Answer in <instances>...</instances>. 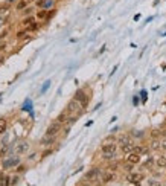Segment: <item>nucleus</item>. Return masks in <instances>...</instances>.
<instances>
[{
    "label": "nucleus",
    "instance_id": "24",
    "mask_svg": "<svg viewBox=\"0 0 166 186\" xmlns=\"http://www.w3.org/2000/svg\"><path fill=\"white\" fill-rule=\"evenodd\" d=\"M160 150H164L166 151V137L163 136V139L160 141Z\"/></svg>",
    "mask_w": 166,
    "mask_h": 186
},
{
    "label": "nucleus",
    "instance_id": "17",
    "mask_svg": "<svg viewBox=\"0 0 166 186\" xmlns=\"http://www.w3.org/2000/svg\"><path fill=\"white\" fill-rule=\"evenodd\" d=\"M34 21H35V18H34V17H26V18H23L21 25L25 26V28H28V26H31V25H32Z\"/></svg>",
    "mask_w": 166,
    "mask_h": 186
},
{
    "label": "nucleus",
    "instance_id": "15",
    "mask_svg": "<svg viewBox=\"0 0 166 186\" xmlns=\"http://www.w3.org/2000/svg\"><path fill=\"white\" fill-rule=\"evenodd\" d=\"M47 15H49V12H47L46 8H41V9L37 12V18H38V20H44V18H47Z\"/></svg>",
    "mask_w": 166,
    "mask_h": 186
},
{
    "label": "nucleus",
    "instance_id": "12",
    "mask_svg": "<svg viewBox=\"0 0 166 186\" xmlns=\"http://www.w3.org/2000/svg\"><path fill=\"white\" fill-rule=\"evenodd\" d=\"M69 118H70V113H69L67 110H64L63 113H60V116L57 118V121H58V122H61V124H67Z\"/></svg>",
    "mask_w": 166,
    "mask_h": 186
},
{
    "label": "nucleus",
    "instance_id": "2",
    "mask_svg": "<svg viewBox=\"0 0 166 186\" xmlns=\"http://www.w3.org/2000/svg\"><path fill=\"white\" fill-rule=\"evenodd\" d=\"M70 114H75V116H79L82 111H84V108H82V105H81V102L79 101H76L75 98L70 101L69 104H67V108H66Z\"/></svg>",
    "mask_w": 166,
    "mask_h": 186
},
{
    "label": "nucleus",
    "instance_id": "28",
    "mask_svg": "<svg viewBox=\"0 0 166 186\" xmlns=\"http://www.w3.org/2000/svg\"><path fill=\"white\" fill-rule=\"evenodd\" d=\"M3 60H5V57H3V55H0V64L3 63Z\"/></svg>",
    "mask_w": 166,
    "mask_h": 186
},
{
    "label": "nucleus",
    "instance_id": "9",
    "mask_svg": "<svg viewBox=\"0 0 166 186\" xmlns=\"http://www.w3.org/2000/svg\"><path fill=\"white\" fill-rule=\"evenodd\" d=\"M55 139H57V136H52V134H44L43 137H41V141H40V144L43 145V147H51L52 144H55Z\"/></svg>",
    "mask_w": 166,
    "mask_h": 186
},
{
    "label": "nucleus",
    "instance_id": "16",
    "mask_svg": "<svg viewBox=\"0 0 166 186\" xmlns=\"http://www.w3.org/2000/svg\"><path fill=\"white\" fill-rule=\"evenodd\" d=\"M6 130H8V121L5 118H2L0 119V134L6 133Z\"/></svg>",
    "mask_w": 166,
    "mask_h": 186
},
{
    "label": "nucleus",
    "instance_id": "11",
    "mask_svg": "<svg viewBox=\"0 0 166 186\" xmlns=\"http://www.w3.org/2000/svg\"><path fill=\"white\" fill-rule=\"evenodd\" d=\"M155 166L160 168V169L166 168V154H161V156H158L155 159Z\"/></svg>",
    "mask_w": 166,
    "mask_h": 186
},
{
    "label": "nucleus",
    "instance_id": "19",
    "mask_svg": "<svg viewBox=\"0 0 166 186\" xmlns=\"http://www.w3.org/2000/svg\"><path fill=\"white\" fill-rule=\"evenodd\" d=\"M18 181H20V177H18V175H15V177H9L8 184H17Z\"/></svg>",
    "mask_w": 166,
    "mask_h": 186
},
{
    "label": "nucleus",
    "instance_id": "13",
    "mask_svg": "<svg viewBox=\"0 0 166 186\" xmlns=\"http://www.w3.org/2000/svg\"><path fill=\"white\" fill-rule=\"evenodd\" d=\"M134 144L133 142H128V144H124V145H121V150H122V153L124 154H128V153H131V151H134Z\"/></svg>",
    "mask_w": 166,
    "mask_h": 186
},
{
    "label": "nucleus",
    "instance_id": "26",
    "mask_svg": "<svg viewBox=\"0 0 166 186\" xmlns=\"http://www.w3.org/2000/svg\"><path fill=\"white\" fill-rule=\"evenodd\" d=\"M51 153H52V150H46V151L43 153V157H46V156H49Z\"/></svg>",
    "mask_w": 166,
    "mask_h": 186
},
{
    "label": "nucleus",
    "instance_id": "8",
    "mask_svg": "<svg viewBox=\"0 0 166 186\" xmlns=\"http://www.w3.org/2000/svg\"><path fill=\"white\" fill-rule=\"evenodd\" d=\"M61 125H63V124L57 121V122H54V124H51L49 127H47V131H46V133H47V134H52V136H58L60 131H61Z\"/></svg>",
    "mask_w": 166,
    "mask_h": 186
},
{
    "label": "nucleus",
    "instance_id": "18",
    "mask_svg": "<svg viewBox=\"0 0 166 186\" xmlns=\"http://www.w3.org/2000/svg\"><path fill=\"white\" fill-rule=\"evenodd\" d=\"M31 2H32V0H20V3L17 5V9H18V11H21L25 6H28Z\"/></svg>",
    "mask_w": 166,
    "mask_h": 186
},
{
    "label": "nucleus",
    "instance_id": "10",
    "mask_svg": "<svg viewBox=\"0 0 166 186\" xmlns=\"http://www.w3.org/2000/svg\"><path fill=\"white\" fill-rule=\"evenodd\" d=\"M28 150H29V144H28V142H20V144H17V147H15V153H17V154H25Z\"/></svg>",
    "mask_w": 166,
    "mask_h": 186
},
{
    "label": "nucleus",
    "instance_id": "20",
    "mask_svg": "<svg viewBox=\"0 0 166 186\" xmlns=\"http://www.w3.org/2000/svg\"><path fill=\"white\" fill-rule=\"evenodd\" d=\"M128 142H131L128 136H122V137L119 139V145H124V144H128Z\"/></svg>",
    "mask_w": 166,
    "mask_h": 186
},
{
    "label": "nucleus",
    "instance_id": "4",
    "mask_svg": "<svg viewBox=\"0 0 166 186\" xmlns=\"http://www.w3.org/2000/svg\"><path fill=\"white\" fill-rule=\"evenodd\" d=\"M145 178V174L143 172H136V171H130L127 174V181L130 184H139L142 183V180Z\"/></svg>",
    "mask_w": 166,
    "mask_h": 186
},
{
    "label": "nucleus",
    "instance_id": "27",
    "mask_svg": "<svg viewBox=\"0 0 166 186\" xmlns=\"http://www.w3.org/2000/svg\"><path fill=\"white\" fill-rule=\"evenodd\" d=\"M17 169H18V171H25V169H26V168H25V166H23V165H20V166H18V168H17Z\"/></svg>",
    "mask_w": 166,
    "mask_h": 186
},
{
    "label": "nucleus",
    "instance_id": "21",
    "mask_svg": "<svg viewBox=\"0 0 166 186\" xmlns=\"http://www.w3.org/2000/svg\"><path fill=\"white\" fill-rule=\"evenodd\" d=\"M26 29H28L29 32H32V31H37V29H38V23H37V21H34L32 25H31V26H28Z\"/></svg>",
    "mask_w": 166,
    "mask_h": 186
},
{
    "label": "nucleus",
    "instance_id": "3",
    "mask_svg": "<svg viewBox=\"0 0 166 186\" xmlns=\"http://www.w3.org/2000/svg\"><path fill=\"white\" fill-rule=\"evenodd\" d=\"M73 98H75L76 101H79V102H81V105H82V108H84V110L88 107V101H90V98H88V95L85 93V90H84V88H78Z\"/></svg>",
    "mask_w": 166,
    "mask_h": 186
},
{
    "label": "nucleus",
    "instance_id": "1",
    "mask_svg": "<svg viewBox=\"0 0 166 186\" xmlns=\"http://www.w3.org/2000/svg\"><path fill=\"white\" fill-rule=\"evenodd\" d=\"M117 153V144L114 142H104L101 147V154L104 160H113Z\"/></svg>",
    "mask_w": 166,
    "mask_h": 186
},
{
    "label": "nucleus",
    "instance_id": "14",
    "mask_svg": "<svg viewBox=\"0 0 166 186\" xmlns=\"http://www.w3.org/2000/svg\"><path fill=\"white\" fill-rule=\"evenodd\" d=\"M154 163H155V160H154V159H152L151 156H149V157H148V159H146V160L143 162V168H145V169H151Z\"/></svg>",
    "mask_w": 166,
    "mask_h": 186
},
{
    "label": "nucleus",
    "instance_id": "7",
    "mask_svg": "<svg viewBox=\"0 0 166 186\" xmlns=\"http://www.w3.org/2000/svg\"><path fill=\"white\" fill-rule=\"evenodd\" d=\"M116 178H117V177H116V172L111 171V169H107L105 172L101 174V183H104V184L111 183V181H114Z\"/></svg>",
    "mask_w": 166,
    "mask_h": 186
},
{
    "label": "nucleus",
    "instance_id": "6",
    "mask_svg": "<svg viewBox=\"0 0 166 186\" xmlns=\"http://www.w3.org/2000/svg\"><path fill=\"white\" fill-rule=\"evenodd\" d=\"M99 175H101V169L99 168H91L85 175H84V180L87 183H91L93 180H99Z\"/></svg>",
    "mask_w": 166,
    "mask_h": 186
},
{
    "label": "nucleus",
    "instance_id": "23",
    "mask_svg": "<svg viewBox=\"0 0 166 186\" xmlns=\"http://www.w3.org/2000/svg\"><path fill=\"white\" fill-rule=\"evenodd\" d=\"M151 150H160V141H154L151 145Z\"/></svg>",
    "mask_w": 166,
    "mask_h": 186
},
{
    "label": "nucleus",
    "instance_id": "5",
    "mask_svg": "<svg viewBox=\"0 0 166 186\" xmlns=\"http://www.w3.org/2000/svg\"><path fill=\"white\" fill-rule=\"evenodd\" d=\"M125 160L128 162V163H131V165H137V163H140V160H142V154L134 150V151H131V153L127 154Z\"/></svg>",
    "mask_w": 166,
    "mask_h": 186
},
{
    "label": "nucleus",
    "instance_id": "29",
    "mask_svg": "<svg viewBox=\"0 0 166 186\" xmlns=\"http://www.w3.org/2000/svg\"><path fill=\"white\" fill-rule=\"evenodd\" d=\"M161 134H163V136L166 137V130H163V131H161Z\"/></svg>",
    "mask_w": 166,
    "mask_h": 186
},
{
    "label": "nucleus",
    "instance_id": "22",
    "mask_svg": "<svg viewBox=\"0 0 166 186\" xmlns=\"http://www.w3.org/2000/svg\"><path fill=\"white\" fill-rule=\"evenodd\" d=\"M26 34H29V31H28V29H25V31H18V32H17V38H23V37H28Z\"/></svg>",
    "mask_w": 166,
    "mask_h": 186
},
{
    "label": "nucleus",
    "instance_id": "25",
    "mask_svg": "<svg viewBox=\"0 0 166 186\" xmlns=\"http://www.w3.org/2000/svg\"><path fill=\"white\" fill-rule=\"evenodd\" d=\"M117 166H119V165H117V163H110V165L107 166V169H111V171H116V169H117Z\"/></svg>",
    "mask_w": 166,
    "mask_h": 186
}]
</instances>
